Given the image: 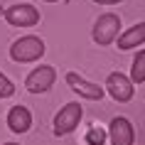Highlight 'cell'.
<instances>
[{
    "label": "cell",
    "instance_id": "obj_1",
    "mask_svg": "<svg viewBox=\"0 0 145 145\" xmlns=\"http://www.w3.org/2000/svg\"><path fill=\"white\" fill-rule=\"evenodd\" d=\"M47 47L42 37H35V35H25V37L15 39L12 47H10V57L17 64H32V61H39L44 57Z\"/></svg>",
    "mask_w": 145,
    "mask_h": 145
},
{
    "label": "cell",
    "instance_id": "obj_2",
    "mask_svg": "<svg viewBox=\"0 0 145 145\" xmlns=\"http://www.w3.org/2000/svg\"><path fill=\"white\" fill-rule=\"evenodd\" d=\"M118 30H121V17L116 15V12H103V15H99V20L93 22L91 37H93L96 44L108 47V44H113V42H116Z\"/></svg>",
    "mask_w": 145,
    "mask_h": 145
},
{
    "label": "cell",
    "instance_id": "obj_3",
    "mask_svg": "<svg viewBox=\"0 0 145 145\" xmlns=\"http://www.w3.org/2000/svg\"><path fill=\"white\" fill-rule=\"evenodd\" d=\"M5 20L12 27H35L39 22V10L30 3H17L5 10Z\"/></svg>",
    "mask_w": 145,
    "mask_h": 145
},
{
    "label": "cell",
    "instance_id": "obj_4",
    "mask_svg": "<svg viewBox=\"0 0 145 145\" xmlns=\"http://www.w3.org/2000/svg\"><path fill=\"white\" fill-rule=\"evenodd\" d=\"M81 116H84V108L79 103H67L59 113L54 116V135L59 138V135H69L71 130H76Z\"/></svg>",
    "mask_w": 145,
    "mask_h": 145
},
{
    "label": "cell",
    "instance_id": "obj_5",
    "mask_svg": "<svg viewBox=\"0 0 145 145\" xmlns=\"http://www.w3.org/2000/svg\"><path fill=\"white\" fill-rule=\"evenodd\" d=\"M54 81H57V69L44 64V67H37V69H32L30 74H27L25 86H27L30 93H44L54 86Z\"/></svg>",
    "mask_w": 145,
    "mask_h": 145
},
{
    "label": "cell",
    "instance_id": "obj_6",
    "mask_svg": "<svg viewBox=\"0 0 145 145\" xmlns=\"http://www.w3.org/2000/svg\"><path fill=\"white\" fill-rule=\"evenodd\" d=\"M106 91L111 93L113 101L125 103V101L133 99L135 84L130 81V76H125V74H121V71H113V74H108V79H106Z\"/></svg>",
    "mask_w": 145,
    "mask_h": 145
},
{
    "label": "cell",
    "instance_id": "obj_7",
    "mask_svg": "<svg viewBox=\"0 0 145 145\" xmlns=\"http://www.w3.org/2000/svg\"><path fill=\"white\" fill-rule=\"evenodd\" d=\"M67 84H69L71 91H76L79 96H84V99H89V101H101V99H103V93H106L103 86L86 81L84 76H79L76 71H69V74H67Z\"/></svg>",
    "mask_w": 145,
    "mask_h": 145
},
{
    "label": "cell",
    "instance_id": "obj_8",
    "mask_svg": "<svg viewBox=\"0 0 145 145\" xmlns=\"http://www.w3.org/2000/svg\"><path fill=\"white\" fill-rule=\"evenodd\" d=\"M108 140L111 145H133L135 143V128L128 118H113L108 125Z\"/></svg>",
    "mask_w": 145,
    "mask_h": 145
},
{
    "label": "cell",
    "instance_id": "obj_9",
    "mask_svg": "<svg viewBox=\"0 0 145 145\" xmlns=\"http://www.w3.org/2000/svg\"><path fill=\"white\" fill-rule=\"evenodd\" d=\"M8 128L12 133H27L32 128V113L25 106H12L8 111Z\"/></svg>",
    "mask_w": 145,
    "mask_h": 145
},
{
    "label": "cell",
    "instance_id": "obj_10",
    "mask_svg": "<svg viewBox=\"0 0 145 145\" xmlns=\"http://www.w3.org/2000/svg\"><path fill=\"white\" fill-rule=\"evenodd\" d=\"M143 42H145V22H138V25H133V27H128L123 35H118V49H123V52L135 49V47H140Z\"/></svg>",
    "mask_w": 145,
    "mask_h": 145
},
{
    "label": "cell",
    "instance_id": "obj_11",
    "mask_svg": "<svg viewBox=\"0 0 145 145\" xmlns=\"http://www.w3.org/2000/svg\"><path fill=\"white\" fill-rule=\"evenodd\" d=\"M130 81L133 84H143L145 81V49L135 54V59H133V67H130Z\"/></svg>",
    "mask_w": 145,
    "mask_h": 145
},
{
    "label": "cell",
    "instance_id": "obj_12",
    "mask_svg": "<svg viewBox=\"0 0 145 145\" xmlns=\"http://www.w3.org/2000/svg\"><path fill=\"white\" fill-rule=\"evenodd\" d=\"M12 93H15V84L0 71V99H10Z\"/></svg>",
    "mask_w": 145,
    "mask_h": 145
},
{
    "label": "cell",
    "instance_id": "obj_13",
    "mask_svg": "<svg viewBox=\"0 0 145 145\" xmlns=\"http://www.w3.org/2000/svg\"><path fill=\"white\" fill-rule=\"evenodd\" d=\"M103 138H106V133L101 128H91L86 135V145H103Z\"/></svg>",
    "mask_w": 145,
    "mask_h": 145
},
{
    "label": "cell",
    "instance_id": "obj_14",
    "mask_svg": "<svg viewBox=\"0 0 145 145\" xmlns=\"http://www.w3.org/2000/svg\"><path fill=\"white\" fill-rule=\"evenodd\" d=\"M93 3H101V5H116V3H121V0H93Z\"/></svg>",
    "mask_w": 145,
    "mask_h": 145
},
{
    "label": "cell",
    "instance_id": "obj_15",
    "mask_svg": "<svg viewBox=\"0 0 145 145\" xmlns=\"http://www.w3.org/2000/svg\"><path fill=\"white\" fill-rule=\"evenodd\" d=\"M44 3H57V0H44Z\"/></svg>",
    "mask_w": 145,
    "mask_h": 145
},
{
    "label": "cell",
    "instance_id": "obj_16",
    "mask_svg": "<svg viewBox=\"0 0 145 145\" xmlns=\"http://www.w3.org/2000/svg\"><path fill=\"white\" fill-rule=\"evenodd\" d=\"M5 145H17V143H5Z\"/></svg>",
    "mask_w": 145,
    "mask_h": 145
}]
</instances>
